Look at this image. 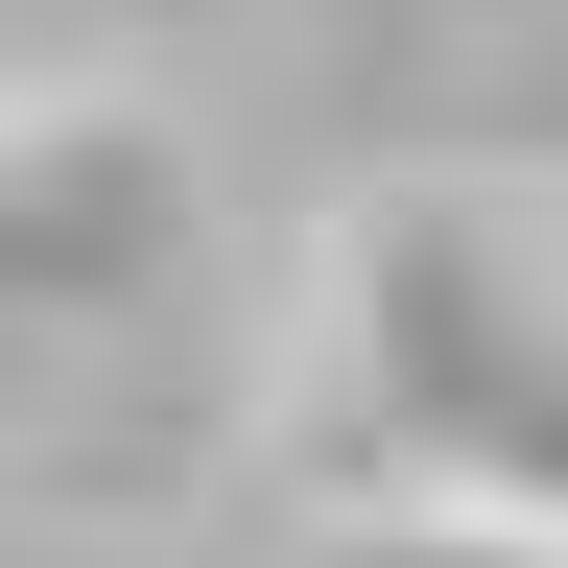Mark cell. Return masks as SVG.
<instances>
[{"label":"cell","instance_id":"cell-1","mask_svg":"<svg viewBox=\"0 0 568 568\" xmlns=\"http://www.w3.org/2000/svg\"><path fill=\"white\" fill-rule=\"evenodd\" d=\"M332 426L379 521H521L568 545V237L521 190H355L332 213Z\"/></svg>","mask_w":568,"mask_h":568},{"label":"cell","instance_id":"cell-2","mask_svg":"<svg viewBox=\"0 0 568 568\" xmlns=\"http://www.w3.org/2000/svg\"><path fill=\"white\" fill-rule=\"evenodd\" d=\"M332 568H568V545H521V521H355Z\"/></svg>","mask_w":568,"mask_h":568}]
</instances>
